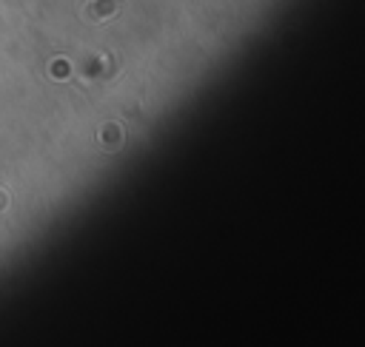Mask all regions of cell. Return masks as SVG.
I'll return each mask as SVG.
<instances>
[{
  "label": "cell",
  "mask_w": 365,
  "mask_h": 347,
  "mask_svg": "<svg viewBox=\"0 0 365 347\" xmlns=\"http://www.w3.org/2000/svg\"><path fill=\"white\" fill-rule=\"evenodd\" d=\"M114 9H117V0H91V3L86 6V20L100 23V20L111 17V14H114Z\"/></svg>",
  "instance_id": "obj_1"
}]
</instances>
